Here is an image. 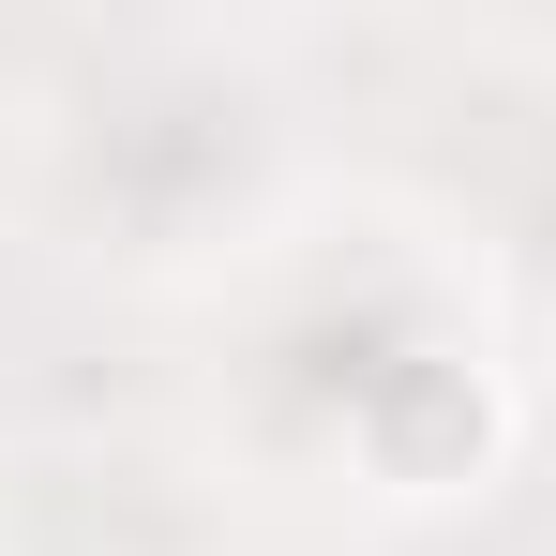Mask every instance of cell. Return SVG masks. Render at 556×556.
<instances>
[{"mask_svg":"<svg viewBox=\"0 0 556 556\" xmlns=\"http://www.w3.org/2000/svg\"><path fill=\"white\" fill-rule=\"evenodd\" d=\"M496 437H511V406H496V376H466V362H421V376H406V391L362 421L376 481H406V496L481 481V466H496Z\"/></svg>","mask_w":556,"mask_h":556,"instance_id":"obj_1","label":"cell"}]
</instances>
